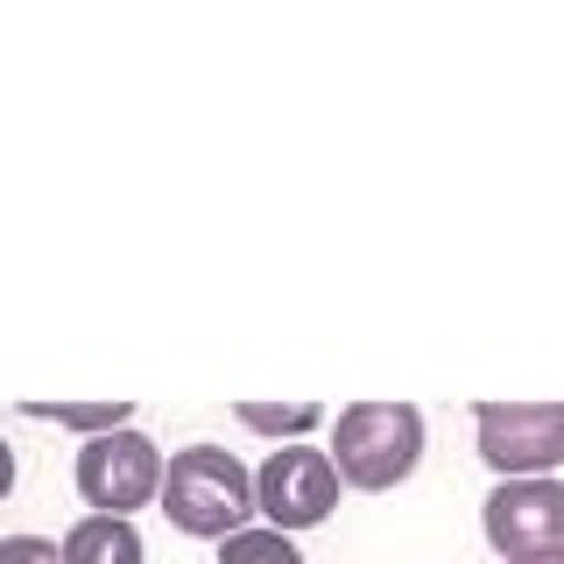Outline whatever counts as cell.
<instances>
[{
  "label": "cell",
  "instance_id": "cell-1",
  "mask_svg": "<svg viewBox=\"0 0 564 564\" xmlns=\"http://www.w3.org/2000/svg\"><path fill=\"white\" fill-rule=\"evenodd\" d=\"M176 536L191 543H226L240 529H254V473L240 466L226 445H184L163 466V501Z\"/></svg>",
  "mask_w": 564,
  "mask_h": 564
},
{
  "label": "cell",
  "instance_id": "cell-2",
  "mask_svg": "<svg viewBox=\"0 0 564 564\" xmlns=\"http://www.w3.org/2000/svg\"><path fill=\"white\" fill-rule=\"evenodd\" d=\"M325 452L352 494H388L423 466V410L416 402H346L332 416Z\"/></svg>",
  "mask_w": 564,
  "mask_h": 564
},
{
  "label": "cell",
  "instance_id": "cell-3",
  "mask_svg": "<svg viewBox=\"0 0 564 564\" xmlns=\"http://www.w3.org/2000/svg\"><path fill=\"white\" fill-rule=\"evenodd\" d=\"M163 445L149 431H106V437H85L78 458H70V480H78V501L93 516H128L149 501H163Z\"/></svg>",
  "mask_w": 564,
  "mask_h": 564
},
{
  "label": "cell",
  "instance_id": "cell-4",
  "mask_svg": "<svg viewBox=\"0 0 564 564\" xmlns=\"http://www.w3.org/2000/svg\"><path fill=\"white\" fill-rule=\"evenodd\" d=\"M339 494H346L339 466H332V452L311 445V437L304 445H275L254 466V516L269 529H282V536H304V529L332 522L339 516Z\"/></svg>",
  "mask_w": 564,
  "mask_h": 564
},
{
  "label": "cell",
  "instance_id": "cell-5",
  "mask_svg": "<svg viewBox=\"0 0 564 564\" xmlns=\"http://www.w3.org/2000/svg\"><path fill=\"white\" fill-rule=\"evenodd\" d=\"M473 445L494 480H557L564 466V402H480Z\"/></svg>",
  "mask_w": 564,
  "mask_h": 564
},
{
  "label": "cell",
  "instance_id": "cell-6",
  "mask_svg": "<svg viewBox=\"0 0 564 564\" xmlns=\"http://www.w3.org/2000/svg\"><path fill=\"white\" fill-rule=\"evenodd\" d=\"M480 536L501 564L564 551V480H494L480 501Z\"/></svg>",
  "mask_w": 564,
  "mask_h": 564
},
{
  "label": "cell",
  "instance_id": "cell-7",
  "mask_svg": "<svg viewBox=\"0 0 564 564\" xmlns=\"http://www.w3.org/2000/svg\"><path fill=\"white\" fill-rule=\"evenodd\" d=\"M64 564H149L141 551V529L128 516H78L64 529Z\"/></svg>",
  "mask_w": 564,
  "mask_h": 564
},
{
  "label": "cell",
  "instance_id": "cell-8",
  "mask_svg": "<svg viewBox=\"0 0 564 564\" xmlns=\"http://www.w3.org/2000/svg\"><path fill=\"white\" fill-rule=\"evenodd\" d=\"M240 431L275 437V445H304V437L325 423V402H240Z\"/></svg>",
  "mask_w": 564,
  "mask_h": 564
},
{
  "label": "cell",
  "instance_id": "cell-9",
  "mask_svg": "<svg viewBox=\"0 0 564 564\" xmlns=\"http://www.w3.org/2000/svg\"><path fill=\"white\" fill-rule=\"evenodd\" d=\"M29 423H64V431H85V437H106V431H128L134 423V402H22Z\"/></svg>",
  "mask_w": 564,
  "mask_h": 564
},
{
  "label": "cell",
  "instance_id": "cell-10",
  "mask_svg": "<svg viewBox=\"0 0 564 564\" xmlns=\"http://www.w3.org/2000/svg\"><path fill=\"white\" fill-rule=\"evenodd\" d=\"M219 564H304V551H296V536L254 522V529H240V536L219 543Z\"/></svg>",
  "mask_w": 564,
  "mask_h": 564
},
{
  "label": "cell",
  "instance_id": "cell-11",
  "mask_svg": "<svg viewBox=\"0 0 564 564\" xmlns=\"http://www.w3.org/2000/svg\"><path fill=\"white\" fill-rule=\"evenodd\" d=\"M0 564H64L50 536H0Z\"/></svg>",
  "mask_w": 564,
  "mask_h": 564
},
{
  "label": "cell",
  "instance_id": "cell-12",
  "mask_svg": "<svg viewBox=\"0 0 564 564\" xmlns=\"http://www.w3.org/2000/svg\"><path fill=\"white\" fill-rule=\"evenodd\" d=\"M14 480H22V466H14V445H8V437H0V501H8V494H14Z\"/></svg>",
  "mask_w": 564,
  "mask_h": 564
},
{
  "label": "cell",
  "instance_id": "cell-13",
  "mask_svg": "<svg viewBox=\"0 0 564 564\" xmlns=\"http://www.w3.org/2000/svg\"><path fill=\"white\" fill-rule=\"evenodd\" d=\"M516 564H564V551H543V557H516Z\"/></svg>",
  "mask_w": 564,
  "mask_h": 564
}]
</instances>
